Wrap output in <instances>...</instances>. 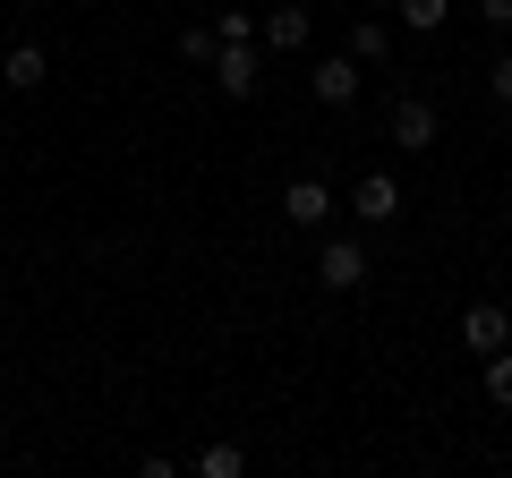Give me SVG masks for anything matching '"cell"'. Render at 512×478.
<instances>
[{
  "instance_id": "cell-2",
  "label": "cell",
  "mask_w": 512,
  "mask_h": 478,
  "mask_svg": "<svg viewBox=\"0 0 512 478\" xmlns=\"http://www.w3.org/2000/svg\"><path fill=\"white\" fill-rule=\"evenodd\" d=\"M316 282H325V291H359L367 282V248L359 239H325V248H316Z\"/></svg>"
},
{
  "instance_id": "cell-16",
  "label": "cell",
  "mask_w": 512,
  "mask_h": 478,
  "mask_svg": "<svg viewBox=\"0 0 512 478\" xmlns=\"http://www.w3.org/2000/svg\"><path fill=\"white\" fill-rule=\"evenodd\" d=\"M487 94H495V103H512V52H495V69H487Z\"/></svg>"
},
{
  "instance_id": "cell-1",
  "label": "cell",
  "mask_w": 512,
  "mask_h": 478,
  "mask_svg": "<svg viewBox=\"0 0 512 478\" xmlns=\"http://www.w3.org/2000/svg\"><path fill=\"white\" fill-rule=\"evenodd\" d=\"M350 214L376 222V231H393V222H402V188H393V171H367V180L350 188Z\"/></svg>"
},
{
  "instance_id": "cell-3",
  "label": "cell",
  "mask_w": 512,
  "mask_h": 478,
  "mask_svg": "<svg viewBox=\"0 0 512 478\" xmlns=\"http://www.w3.org/2000/svg\"><path fill=\"white\" fill-rule=\"evenodd\" d=\"M393 146H402V154L436 146V103H427V94H402V103H393Z\"/></svg>"
},
{
  "instance_id": "cell-13",
  "label": "cell",
  "mask_w": 512,
  "mask_h": 478,
  "mask_svg": "<svg viewBox=\"0 0 512 478\" xmlns=\"http://www.w3.org/2000/svg\"><path fill=\"white\" fill-rule=\"evenodd\" d=\"M214 52H222L214 26H188V35H180V60H188V69H214Z\"/></svg>"
},
{
  "instance_id": "cell-11",
  "label": "cell",
  "mask_w": 512,
  "mask_h": 478,
  "mask_svg": "<svg viewBox=\"0 0 512 478\" xmlns=\"http://www.w3.org/2000/svg\"><path fill=\"white\" fill-rule=\"evenodd\" d=\"M393 18H402L410 35H436V26L453 18V0H393Z\"/></svg>"
},
{
  "instance_id": "cell-17",
  "label": "cell",
  "mask_w": 512,
  "mask_h": 478,
  "mask_svg": "<svg viewBox=\"0 0 512 478\" xmlns=\"http://www.w3.org/2000/svg\"><path fill=\"white\" fill-rule=\"evenodd\" d=\"M478 18H487L495 35H512V0H478Z\"/></svg>"
},
{
  "instance_id": "cell-5",
  "label": "cell",
  "mask_w": 512,
  "mask_h": 478,
  "mask_svg": "<svg viewBox=\"0 0 512 478\" xmlns=\"http://www.w3.org/2000/svg\"><path fill=\"white\" fill-rule=\"evenodd\" d=\"M325 214H333V188H325V180H291V188H282V222L325 231Z\"/></svg>"
},
{
  "instance_id": "cell-18",
  "label": "cell",
  "mask_w": 512,
  "mask_h": 478,
  "mask_svg": "<svg viewBox=\"0 0 512 478\" xmlns=\"http://www.w3.org/2000/svg\"><path fill=\"white\" fill-rule=\"evenodd\" d=\"M0 94H9V86H0Z\"/></svg>"
},
{
  "instance_id": "cell-7",
  "label": "cell",
  "mask_w": 512,
  "mask_h": 478,
  "mask_svg": "<svg viewBox=\"0 0 512 478\" xmlns=\"http://www.w3.org/2000/svg\"><path fill=\"white\" fill-rule=\"evenodd\" d=\"M0 86H9V94H35V86H52V60H43V43H18V52L0 60Z\"/></svg>"
},
{
  "instance_id": "cell-15",
  "label": "cell",
  "mask_w": 512,
  "mask_h": 478,
  "mask_svg": "<svg viewBox=\"0 0 512 478\" xmlns=\"http://www.w3.org/2000/svg\"><path fill=\"white\" fill-rule=\"evenodd\" d=\"M214 35H222V43H256V18H248V9H222Z\"/></svg>"
},
{
  "instance_id": "cell-6",
  "label": "cell",
  "mask_w": 512,
  "mask_h": 478,
  "mask_svg": "<svg viewBox=\"0 0 512 478\" xmlns=\"http://www.w3.org/2000/svg\"><path fill=\"white\" fill-rule=\"evenodd\" d=\"M461 342H470V350H504L512 342V316L495 308V299H478V308H461Z\"/></svg>"
},
{
  "instance_id": "cell-8",
  "label": "cell",
  "mask_w": 512,
  "mask_h": 478,
  "mask_svg": "<svg viewBox=\"0 0 512 478\" xmlns=\"http://www.w3.org/2000/svg\"><path fill=\"white\" fill-rule=\"evenodd\" d=\"M308 9H299V0H282V9H265V43H274V52H308Z\"/></svg>"
},
{
  "instance_id": "cell-12",
  "label": "cell",
  "mask_w": 512,
  "mask_h": 478,
  "mask_svg": "<svg viewBox=\"0 0 512 478\" xmlns=\"http://www.w3.org/2000/svg\"><path fill=\"white\" fill-rule=\"evenodd\" d=\"M487 402H495V410H512V342H504V350H487Z\"/></svg>"
},
{
  "instance_id": "cell-14",
  "label": "cell",
  "mask_w": 512,
  "mask_h": 478,
  "mask_svg": "<svg viewBox=\"0 0 512 478\" xmlns=\"http://www.w3.org/2000/svg\"><path fill=\"white\" fill-rule=\"evenodd\" d=\"M197 470H205V478H239V470H248V453H239V444H205Z\"/></svg>"
},
{
  "instance_id": "cell-4",
  "label": "cell",
  "mask_w": 512,
  "mask_h": 478,
  "mask_svg": "<svg viewBox=\"0 0 512 478\" xmlns=\"http://www.w3.org/2000/svg\"><path fill=\"white\" fill-rule=\"evenodd\" d=\"M214 86L231 94V103H248V94L265 86V77H256V43H222L214 52Z\"/></svg>"
},
{
  "instance_id": "cell-9",
  "label": "cell",
  "mask_w": 512,
  "mask_h": 478,
  "mask_svg": "<svg viewBox=\"0 0 512 478\" xmlns=\"http://www.w3.org/2000/svg\"><path fill=\"white\" fill-rule=\"evenodd\" d=\"M316 103H359V60H325V69H316Z\"/></svg>"
},
{
  "instance_id": "cell-10",
  "label": "cell",
  "mask_w": 512,
  "mask_h": 478,
  "mask_svg": "<svg viewBox=\"0 0 512 478\" xmlns=\"http://www.w3.org/2000/svg\"><path fill=\"white\" fill-rule=\"evenodd\" d=\"M384 52H393V26H384V18H359V26H350V60H359V69H367V60H384Z\"/></svg>"
}]
</instances>
